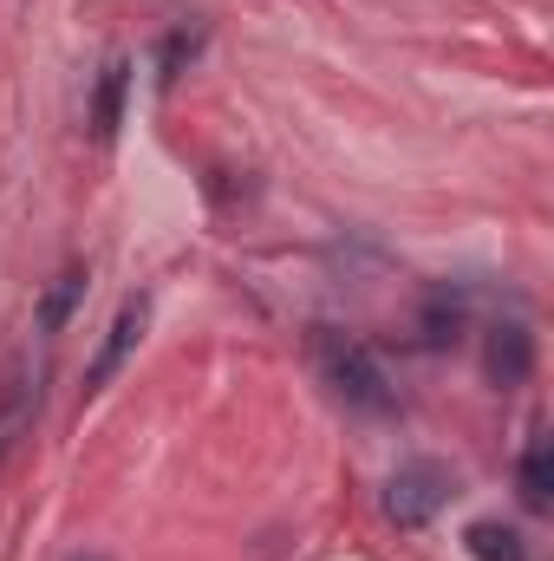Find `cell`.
<instances>
[{"label":"cell","mask_w":554,"mask_h":561,"mask_svg":"<svg viewBox=\"0 0 554 561\" xmlns=\"http://www.w3.org/2000/svg\"><path fill=\"white\" fill-rule=\"evenodd\" d=\"M443 503H450V470H443V463H405V470L385 483V516H392L399 529H424Z\"/></svg>","instance_id":"obj_2"},{"label":"cell","mask_w":554,"mask_h":561,"mask_svg":"<svg viewBox=\"0 0 554 561\" xmlns=\"http://www.w3.org/2000/svg\"><path fill=\"white\" fill-rule=\"evenodd\" d=\"M529 366H535V333L516 327V320L496 327V333H489V379H496V386H522Z\"/></svg>","instance_id":"obj_5"},{"label":"cell","mask_w":554,"mask_h":561,"mask_svg":"<svg viewBox=\"0 0 554 561\" xmlns=\"http://www.w3.org/2000/svg\"><path fill=\"white\" fill-rule=\"evenodd\" d=\"M125 85H131V66L112 59L105 79H99V99H92V138L99 144H112L118 138V125H125Z\"/></svg>","instance_id":"obj_6"},{"label":"cell","mask_w":554,"mask_h":561,"mask_svg":"<svg viewBox=\"0 0 554 561\" xmlns=\"http://www.w3.org/2000/svg\"><path fill=\"white\" fill-rule=\"evenodd\" d=\"M33 419H39V366L26 353H13L0 366V463L33 437Z\"/></svg>","instance_id":"obj_3"},{"label":"cell","mask_w":554,"mask_h":561,"mask_svg":"<svg viewBox=\"0 0 554 561\" xmlns=\"http://www.w3.org/2000/svg\"><path fill=\"white\" fill-rule=\"evenodd\" d=\"M66 561H105V556H66Z\"/></svg>","instance_id":"obj_11"},{"label":"cell","mask_w":554,"mask_h":561,"mask_svg":"<svg viewBox=\"0 0 554 561\" xmlns=\"http://www.w3.org/2000/svg\"><path fill=\"white\" fill-rule=\"evenodd\" d=\"M522 503H529V510H549L554 503V450H549V437H535V444L522 450Z\"/></svg>","instance_id":"obj_8"},{"label":"cell","mask_w":554,"mask_h":561,"mask_svg":"<svg viewBox=\"0 0 554 561\" xmlns=\"http://www.w3.org/2000/svg\"><path fill=\"white\" fill-rule=\"evenodd\" d=\"M143 320H150V300H125V307H118V320H112V333H105V346H99V359H92V373H85V392H99V386L131 359V346L143 340Z\"/></svg>","instance_id":"obj_4"},{"label":"cell","mask_w":554,"mask_h":561,"mask_svg":"<svg viewBox=\"0 0 554 561\" xmlns=\"http://www.w3.org/2000/svg\"><path fill=\"white\" fill-rule=\"evenodd\" d=\"M72 294H79V275H66V280H59V294L46 300V327H59V320H66V307H72Z\"/></svg>","instance_id":"obj_10"},{"label":"cell","mask_w":554,"mask_h":561,"mask_svg":"<svg viewBox=\"0 0 554 561\" xmlns=\"http://www.w3.org/2000/svg\"><path fill=\"white\" fill-rule=\"evenodd\" d=\"M463 542H470V556L476 561H529V542H522L509 523H470Z\"/></svg>","instance_id":"obj_7"},{"label":"cell","mask_w":554,"mask_h":561,"mask_svg":"<svg viewBox=\"0 0 554 561\" xmlns=\"http://www.w3.org/2000/svg\"><path fill=\"white\" fill-rule=\"evenodd\" d=\"M313 366H320V379L333 386V399H339V405H353V412L385 419V412L399 405V399H392L385 366H379L359 340H346L339 327H320V333H313Z\"/></svg>","instance_id":"obj_1"},{"label":"cell","mask_w":554,"mask_h":561,"mask_svg":"<svg viewBox=\"0 0 554 561\" xmlns=\"http://www.w3.org/2000/svg\"><path fill=\"white\" fill-rule=\"evenodd\" d=\"M457 320H463V307L437 294V300H430V313H424V333H430V340L443 346V340H457Z\"/></svg>","instance_id":"obj_9"}]
</instances>
